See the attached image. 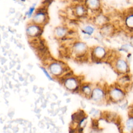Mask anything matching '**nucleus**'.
Returning a JSON list of instances; mask_svg holds the SVG:
<instances>
[{
    "mask_svg": "<svg viewBox=\"0 0 133 133\" xmlns=\"http://www.w3.org/2000/svg\"><path fill=\"white\" fill-rule=\"evenodd\" d=\"M82 31L84 33L90 35L94 32V28L90 25H87L83 28V30Z\"/></svg>",
    "mask_w": 133,
    "mask_h": 133,
    "instance_id": "nucleus-16",
    "label": "nucleus"
},
{
    "mask_svg": "<svg viewBox=\"0 0 133 133\" xmlns=\"http://www.w3.org/2000/svg\"><path fill=\"white\" fill-rule=\"evenodd\" d=\"M103 92L102 90L99 88H95L92 92V97L95 100H99L102 98Z\"/></svg>",
    "mask_w": 133,
    "mask_h": 133,
    "instance_id": "nucleus-11",
    "label": "nucleus"
},
{
    "mask_svg": "<svg viewBox=\"0 0 133 133\" xmlns=\"http://www.w3.org/2000/svg\"><path fill=\"white\" fill-rule=\"evenodd\" d=\"M85 5L86 9L91 11H97L100 7V0H85Z\"/></svg>",
    "mask_w": 133,
    "mask_h": 133,
    "instance_id": "nucleus-7",
    "label": "nucleus"
},
{
    "mask_svg": "<svg viewBox=\"0 0 133 133\" xmlns=\"http://www.w3.org/2000/svg\"><path fill=\"white\" fill-rule=\"evenodd\" d=\"M127 126L129 129H131L132 127V118H130L127 122Z\"/></svg>",
    "mask_w": 133,
    "mask_h": 133,
    "instance_id": "nucleus-20",
    "label": "nucleus"
},
{
    "mask_svg": "<svg viewBox=\"0 0 133 133\" xmlns=\"http://www.w3.org/2000/svg\"><path fill=\"white\" fill-rule=\"evenodd\" d=\"M34 10H35V6H33L30 8L29 11L27 12L26 15H27L28 18H30L32 16V14H33Z\"/></svg>",
    "mask_w": 133,
    "mask_h": 133,
    "instance_id": "nucleus-18",
    "label": "nucleus"
},
{
    "mask_svg": "<svg viewBox=\"0 0 133 133\" xmlns=\"http://www.w3.org/2000/svg\"><path fill=\"white\" fill-rule=\"evenodd\" d=\"M55 33L56 36L58 37H63L65 36L67 33L66 29L64 27L59 26L57 27L55 31Z\"/></svg>",
    "mask_w": 133,
    "mask_h": 133,
    "instance_id": "nucleus-10",
    "label": "nucleus"
},
{
    "mask_svg": "<svg viewBox=\"0 0 133 133\" xmlns=\"http://www.w3.org/2000/svg\"><path fill=\"white\" fill-rule=\"evenodd\" d=\"M114 65L116 70L120 73H126L129 69V66L126 61L122 58L117 59Z\"/></svg>",
    "mask_w": 133,
    "mask_h": 133,
    "instance_id": "nucleus-6",
    "label": "nucleus"
},
{
    "mask_svg": "<svg viewBox=\"0 0 133 133\" xmlns=\"http://www.w3.org/2000/svg\"><path fill=\"white\" fill-rule=\"evenodd\" d=\"M64 85L69 89H75L77 87V81L76 78L70 76L65 79Z\"/></svg>",
    "mask_w": 133,
    "mask_h": 133,
    "instance_id": "nucleus-8",
    "label": "nucleus"
},
{
    "mask_svg": "<svg viewBox=\"0 0 133 133\" xmlns=\"http://www.w3.org/2000/svg\"><path fill=\"white\" fill-rule=\"evenodd\" d=\"M82 90L87 95H88L91 92V90H90V88H89V87L88 86H84L83 87H82Z\"/></svg>",
    "mask_w": 133,
    "mask_h": 133,
    "instance_id": "nucleus-17",
    "label": "nucleus"
},
{
    "mask_svg": "<svg viewBox=\"0 0 133 133\" xmlns=\"http://www.w3.org/2000/svg\"><path fill=\"white\" fill-rule=\"evenodd\" d=\"M111 96L115 99H119L123 96V92L118 88H114L111 91Z\"/></svg>",
    "mask_w": 133,
    "mask_h": 133,
    "instance_id": "nucleus-13",
    "label": "nucleus"
},
{
    "mask_svg": "<svg viewBox=\"0 0 133 133\" xmlns=\"http://www.w3.org/2000/svg\"><path fill=\"white\" fill-rule=\"evenodd\" d=\"M42 26L37 25L33 23L30 24L27 26L26 33L27 35L30 37H37L39 36L42 33Z\"/></svg>",
    "mask_w": 133,
    "mask_h": 133,
    "instance_id": "nucleus-3",
    "label": "nucleus"
},
{
    "mask_svg": "<svg viewBox=\"0 0 133 133\" xmlns=\"http://www.w3.org/2000/svg\"><path fill=\"white\" fill-rule=\"evenodd\" d=\"M50 72L55 76H59L62 74L65 70L63 64L56 61L50 63L48 66Z\"/></svg>",
    "mask_w": 133,
    "mask_h": 133,
    "instance_id": "nucleus-4",
    "label": "nucleus"
},
{
    "mask_svg": "<svg viewBox=\"0 0 133 133\" xmlns=\"http://www.w3.org/2000/svg\"><path fill=\"white\" fill-rule=\"evenodd\" d=\"M96 22L97 24L102 26L104 24L108 23L107 21V19L105 18V17L103 16H100V15L96 18Z\"/></svg>",
    "mask_w": 133,
    "mask_h": 133,
    "instance_id": "nucleus-15",
    "label": "nucleus"
},
{
    "mask_svg": "<svg viewBox=\"0 0 133 133\" xmlns=\"http://www.w3.org/2000/svg\"><path fill=\"white\" fill-rule=\"evenodd\" d=\"M107 55V51L104 48L101 46L95 47L91 52V56L96 60H101L103 59Z\"/></svg>",
    "mask_w": 133,
    "mask_h": 133,
    "instance_id": "nucleus-5",
    "label": "nucleus"
},
{
    "mask_svg": "<svg viewBox=\"0 0 133 133\" xmlns=\"http://www.w3.org/2000/svg\"><path fill=\"white\" fill-rule=\"evenodd\" d=\"M41 69L43 70V71L44 72V74H45V75L47 76V77L49 79H50V80H52V77H51L50 75L49 74V73L48 72V71H47V70H46L45 68H44V67H43V66H41Z\"/></svg>",
    "mask_w": 133,
    "mask_h": 133,
    "instance_id": "nucleus-19",
    "label": "nucleus"
},
{
    "mask_svg": "<svg viewBox=\"0 0 133 133\" xmlns=\"http://www.w3.org/2000/svg\"><path fill=\"white\" fill-rule=\"evenodd\" d=\"M86 8L82 5H77L74 8V13L78 17H82L85 15Z\"/></svg>",
    "mask_w": 133,
    "mask_h": 133,
    "instance_id": "nucleus-9",
    "label": "nucleus"
},
{
    "mask_svg": "<svg viewBox=\"0 0 133 133\" xmlns=\"http://www.w3.org/2000/svg\"><path fill=\"white\" fill-rule=\"evenodd\" d=\"M101 31L102 32L103 34H105L106 35H109L110 34H112L113 31V27L110 24H109L108 23H107L102 25Z\"/></svg>",
    "mask_w": 133,
    "mask_h": 133,
    "instance_id": "nucleus-12",
    "label": "nucleus"
},
{
    "mask_svg": "<svg viewBox=\"0 0 133 133\" xmlns=\"http://www.w3.org/2000/svg\"><path fill=\"white\" fill-rule=\"evenodd\" d=\"M14 1H15V0H14Z\"/></svg>",
    "mask_w": 133,
    "mask_h": 133,
    "instance_id": "nucleus-21",
    "label": "nucleus"
},
{
    "mask_svg": "<svg viewBox=\"0 0 133 133\" xmlns=\"http://www.w3.org/2000/svg\"><path fill=\"white\" fill-rule=\"evenodd\" d=\"M125 23L126 26L132 29L133 27V16L132 13L129 14L125 18Z\"/></svg>",
    "mask_w": 133,
    "mask_h": 133,
    "instance_id": "nucleus-14",
    "label": "nucleus"
},
{
    "mask_svg": "<svg viewBox=\"0 0 133 133\" xmlns=\"http://www.w3.org/2000/svg\"><path fill=\"white\" fill-rule=\"evenodd\" d=\"M72 52L77 58H82L86 54L88 47L86 44L82 42H77L75 43L72 48Z\"/></svg>",
    "mask_w": 133,
    "mask_h": 133,
    "instance_id": "nucleus-1",
    "label": "nucleus"
},
{
    "mask_svg": "<svg viewBox=\"0 0 133 133\" xmlns=\"http://www.w3.org/2000/svg\"><path fill=\"white\" fill-rule=\"evenodd\" d=\"M47 19V15L46 11L43 10V9H41L36 11L33 17L32 23L42 26L46 23Z\"/></svg>",
    "mask_w": 133,
    "mask_h": 133,
    "instance_id": "nucleus-2",
    "label": "nucleus"
}]
</instances>
